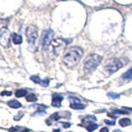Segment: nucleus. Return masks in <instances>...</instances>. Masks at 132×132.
<instances>
[{"label": "nucleus", "instance_id": "obj_5", "mask_svg": "<svg viewBox=\"0 0 132 132\" xmlns=\"http://www.w3.org/2000/svg\"><path fill=\"white\" fill-rule=\"evenodd\" d=\"M38 37V32L36 26L30 25L26 29V38L29 44H34Z\"/></svg>", "mask_w": 132, "mask_h": 132}, {"label": "nucleus", "instance_id": "obj_19", "mask_svg": "<svg viewBox=\"0 0 132 132\" xmlns=\"http://www.w3.org/2000/svg\"><path fill=\"white\" fill-rule=\"evenodd\" d=\"M107 97L109 98H112V99H116L120 97V94L115 93H107Z\"/></svg>", "mask_w": 132, "mask_h": 132}, {"label": "nucleus", "instance_id": "obj_13", "mask_svg": "<svg viewBox=\"0 0 132 132\" xmlns=\"http://www.w3.org/2000/svg\"><path fill=\"white\" fill-rule=\"evenodd\" d=\"M70 107L75 109V110H84L85 108V106L81 103H74V104H70Z\"/></svg>", "mask_w": 132, "mask_h": 132}, {"label": "nucleus", "instance_id": "obj_25", "mask_svg": "<svg viewBox=\"0 0 132 132\" xmlns=\"http://www.w3.org/2000/svg\"><path fill=\"white\" fill-rule=\"evenodd\" d=\"M1 95L2 96H11L12 95V93L9 91H3V92H2Z\"/></svg>", "mask_w": 132, "mask_h": 132}, {"label": "nucleus", "instance_id": "obj_4", "mask_svg": "<svg viewBox=\"0 0 132 132\" xmlns=\"http://www.w3.org/2000/svg\"><path fill=\"white\" fill-rule=\"evenodd\" d=\"M53 37H54V32L51 29H47L44 32L42 40H41V46H42L43 50H47L49 46L52 42Z\"/></svg>", "mask_w": 132, "mask_h": 132}, {"label": "nucleus", "instance_id": "obj_9", "mask_svg": "<svg viewBox=\"0 0 132 132\" xmlns=\"http://www.w3.org/2000/svg\"><path fill=\"white\" fill-rule=\"evenodd\" d=\"M7 105H8V107H10L11 108H14V109L20 108L22 107V104L18 101L15 100V99L10 100L9 101H7Z\"/></svg>", "mask_w": 132, "mask_h": 132}, {"label": "nucleus", "instance_id": "obj_30", "mask_svg": "<svg viewBox=\"0 0 132 132\" xmlns=\"http://www.w3.org/2000/svg\"><path fill=\"white\" fill-rule=\"evenodd\" d=\"M113 132H121V131H120V130H118V129H117V130H113Z\"/></svg>", "mask_w": 132, "mask_h": 132}, {"label": "nucleus", "instance_id": "obj_23", "mask_svg": "<svg viewBox=\"0 0 132 132\" xmlns=\"http://www.w3.org/2000/svg\"><path fill=\"white\" fill-rule=\"evenodd\" d=\"M17 116H14V120H20L22 116H23V111H21V112H19V113H17Z\"/></svg>", "mask_w": 132, "mask_h": 132}, {"label": "nucleus", "instance_id": "obj_1", "mask_svg": "<svg viewBox=\"0 0 132 132\" xmlns=\"http://www.w3.org/2000/svg\"><path fill=\"white\" fill-rule=\"evenodd\" d=\"M83 55H84V52L80 47H73L68 50L66 54L64 55L63 63L68 68H73L78 64Z\"/></svg>", "mask_w": 132, "mask_h": 132}, {"label": "nucleus", "instance_id": "obj_15", "mask_svg": "<svg viewBox=\"0 0 132 132\" xmlns=\"http://www.w3.org/2000/svg\"><path fill=\"white\" fill-rule=\"evenodd\" d=\"M26 99L27 101H30V103H35V101H37V97H36L35 94L31 93V94H28V95L26 96Z\"/></svg>", "mask_w": 132, "mask_h": 132}, {"label": "nucleus", "instance_id": "obj_22", "mask_svg": "<svg viewBox=\"0 0 132 132\" xmlns=\"http://www.w3.org/2000/svg\"><path fill=\"white\" fill-rule=\"evenodd\" d=\"M45 114H46V111H36L35 113H34V114H32V116H38V115L43 116Z\"/></svg>", "mask_w": 132, "mask_h": 132}, {"label": "nucleus", "instance_id": "obj_2", "mask_svg": "<svg viewBox=\"0 0 132 132\" xmlns=\"http://www.w3.org/2000/svg\"><path fill=\"white\" fill-rule=\"evenodd\" d=\"M101 59H103L101 56L96 54L88 55L86 58L84 62V70L86 72H91V71L94 70L99 65V64L101 61Z\"/></svg>", "mask_w": 132, "mask_h": 132}, {"label": "nucleus", "instance_id": "obj_24", "mask_svg": "<svg viewBox=\"0 0 132 132\" xmlns=\"http://www.w3.org/2000/svg\"><path fill=\"white\" fill-rule=\"evenodd\" d=\"M104 122L107 124V125H110V126H114L115 125V121L114 120H105Z\"/></svg>", "mask_w": 132, "mask_h": 132}, {"label": "nucleus", "instance_id": "obj_10", "mask_svg": "<svg viewBox=\"0 0 132 132\" xmlns=\"http://www.w3.org/2000/svg\"><path fill=\"white\" fill-rule=\"evenodd\" d=\"M12 40L13 41V43L16 44V45H19V44H21L22 42V36L18 35V34H17V33L12 34Z\"/></svg>", "mask_w": 132, "mask_h": 132}, {"label": "nucleus", "instance_id": "obj_11", "mask_svg": "<svg viewBox=\"0 0 132 132\" xmlns=\"http://www.w3.org/2000/svg\"><path fill=\"white\" fill-rule=\"evenodd\" d=\"M119 124L121 127H126V126H128L130 125L131 120L128 118H122L119 120Z\"/></svg>", "mask_w": 132, "mask_h": 132}, {"label": "nucleus", "instance_id": "obj_18", "mask_svg": "<svg viewBox=\"0 0 132 132\" xmlns=\"http://www.w3.org/2000/svg\"><path fill=\"white\" fill-rule=\"evenodd\" d=\"M31 80H32L34 83H36V84H39L41 85V83H42V80L38 77L36 76V75H34V76H32L31 77Z\"/></svg>", "mask_w": 132, "mask_h": 132}, {"label": "nucleus", "instance_id": "obj_14", "mask_svg": "<svg viewBox=\"0 0 132 132\" xmlns=\"http://www.w3.org/2000/svg\"><path fill=\"white\" fill-rule=\"evenodd\" d=\"M121 78L124 79H132V67L130 69H128L125 74H123Z\"/></svg>", "mask_w": 132, "mask_h": 132}, {"label": "nucleus", "instance_id": "obj_12", "mask_svg": "<svg viewBox=\"0 0 132 132\" xmlns=\"http://www.w3.org/2000/svg\"><path fill=\"white\" fill-rule=\"evenodd\" d=\"M26 94H27V90L26 89H19L15 93V95H16L17 97H22L26 96Z\"/></svg>", "mask_w": 132, "mask_h": 132}, {"label": "nucleus", "instance_id": "obj_26", "mask_svg": "<svg viewBox=\"0 0 132 132\" xmlns=\"http://www.w3.org/2000/svg\"><path fill=\"white\" fill-rule=\"evenodd\" d=\"M61 124L64 126V128H69V127H70V123H69V122H61Z\"/></svg>", "mask_w": 132, "mask_h": 132}, {"label": "nucleus", "instance_id": "obj_16", "mask_svg": "<svg viewBox=\"0 0 132 132\" xmlns=\"http://www.w3.org/2000/svg\"><path fill=\"white\" fill-rule=\"evenodd\" d=\"M86 128H87V130H88V131L93 132L98 128V125H97V124H95V123H90Z\"/></svg>", "mask_w": 132, "mask_h": 132}, {"label": "nucleus", "instance_id": "obj_17", "mask_svg": "<svg viewBox=\"0 0 132 132\" xmlns=\"http://www.w3.org/2000/svg\"><path fill=\"white\" fill-rule=\"evenodd\" d=\"M97 119L94 116H92V115H89V116H87L86 117H84L83 119V121H95Z\"/></svg>", "mask_w": 132, "mask_h": 132}, {"label": "nucleus", "instance_id": "obj_28", "mask_svg": "<svg viewBox=\"0 0 132 132\" xmlns=\"http://www.w3.org/2000/svg\"><path fill=\"white\" fill-rule=\"evenodd\" d=\"M124 110H129V111H132V108H129V107H123Z\"/></svg>", "mask_w": 132, "mask_h": 132}, {"label": "nucleus", "instance_id": "obj_27", "mask_svg": "<svg viewBox=\"0 0 132 132\" xmlns=\"http://www.w3.org/2000/svg\"><path fill=\"white\" fill-rule=\"evenodd\" d=\"M108 131H109V130H108V128H107V127L101 128V130H100V132H108Z\"/></svg>", "mask_w": 132, "mask_h": 132}, {"label": "nucleus", "instance_id": "obj_3", "mask_svg": "<svg viewBox=\"0 0 132 132\" xmlns=\"http://www.w3.org/2000/svg\"><path fill=\"white\" fill-rule=\"evenodd\" d=\"M122 67V63L118 59H111L107 62V64L104 66V69L106 71H107L109 74L117 71L119 69Z\"/></svg>", "mask_w": 132, "mask_h": 132}, {"label": "nucleus", "instance_id": "obj_6", "mask_svg": "<svg viewBox=\"0 0 132 132\" xmlns=\"http://www.w3.org/2000/svg\"><path fill=\"white\" fill-rule=\"evenodd\" d=\"M10 40H11L10 32L7 28H3L1 30V35H0L1 45L3 47L8 48L10 46Z\"/></svg>", "mask_w": 132, "mask_h": 132}, {"label": "nucleus", "instance_id": "obj_7", "mask_svg": "<svg viewBox=\"0 0 132 132\" xmlns=\"http://www.w3.org/2000/svg\"><path fill=\"white\" fill-rule=\"evenodd\" d=\"M52 45H53V46H54V50L55 52V54L58 55L59 53H60L64 50L65 45H67V42L65 40H61V39L60 40L56 39L55 41H53L52 42Z\"/></svg>", "mask_w": 132, "mask_h": 132}, {"label": "nucleus", "instance_id": "obj_21", "mask_svg": "<svg viewBox=\"0 0 132 132\" xmlns=\"http://www.w3.org/2000/svg\"><path fill=\"white\" fill-rule=\"evenodd\" d=\"M113 113H116V114H121V115H125V114H128V111H126L125 110H113L112 111Z\"/></svg>", "mask_w": 132, "mask_h": 132}, {"label": "nucleus", "instance_id": "obj_8", "mask_svg": "<svg viewBox=\"0 0 132 132\" xmlns=\"http://www.w3.org/2000/svg\"><path fill=\"white\" fill-rule=\"evenodd\" d=\"M64 99L63 96L59 93H53L52 94V103L51 105L55 107H60L61 103Z\"/></svg>", "mask_w": 132, "mask_h": 132}, {"label": "nucleus", "instance_id": "obj_29", "mask_svg": "<svg viewBox=\"0 0 132 132\" xmlns=\"http://www.w3.org/2000/svg\"><path fill=\"white\" fill-rule=\"evenodd\" d=\"M53 132H60V130H59V129H57V130H53Z\"/></svg>", "mask_w": 132, "mask_h": 132}, {"label": "nucleus", "instance_id": "obj_20", "mask_svg": "<svg viewBox=\"0 0 132 132\" xmlns=\"http://www.w3.org/2000/svg\"><path fill=\"white\" fill-rule=\"evenodd\" d=\"M59 118H60V116H59V113L58 112H55L50 116V119H52L53 120H58Z\"/></svg>", "mask_w": 132, "mask_h": 132}]
</instances>
